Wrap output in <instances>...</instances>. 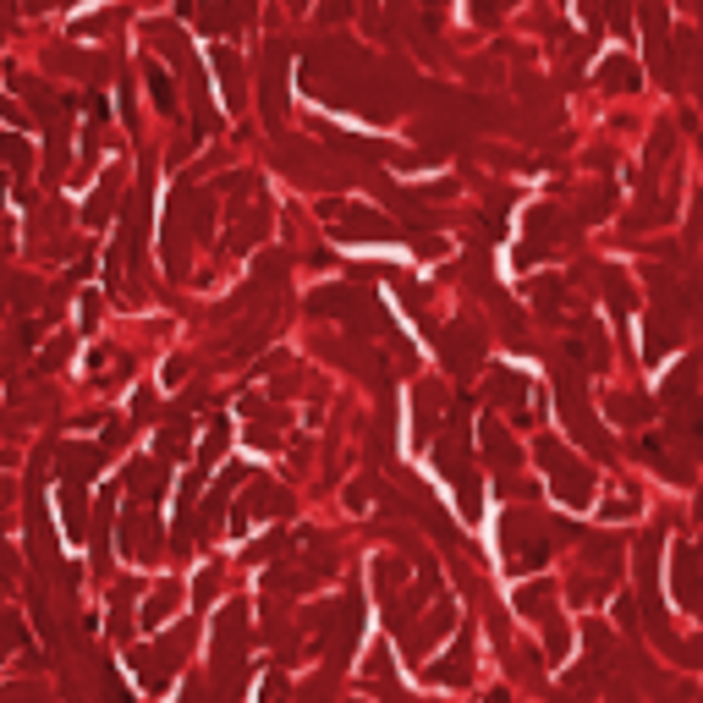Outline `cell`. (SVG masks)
Returning <instances> with one entry per match:
<instances>
[{"label":"cell","mask_w":703,"mask_h":703,"mask_svg":"<svg viewBox=\"0 0 703 703\" xmlns=\"http://www.w3.org/2000/svg\"><path fill=\"white\" fill-rule=\"evenodd\" d=\"M319 215L330 220V231L341 237V242H385V237H396V226L380 215V209H369V204H319Z\"/></svg>","instance_id":"obj_1"},{"label":"cell","mask_w":703,"mask_h":703,"mask_svg":"<svg viewBox=\"0 0 703 703\" xmlns=\"http://www.w3.org/2000/svg\"><path fill=\"white\" fill-rule=\"evenodd\" d=\"M539 462L555 473V495H561L566 506H588V500H593V473H588L577 457H566L555 439H539Z\"/></svg>","instance_id":"obj_2"},{"label":"cell","mask_w":703,"mask_h":703,"mask_svg":"<svg viewBox=\"0 0 703 703\" xmlns=\"http://www.w3.org/2000/svg\"><path fill=\"white\" fill-rule=\"evenodd\" d=\"M506 545H511V561H516V566H539V561L550 555V539L539 534V522L522 516V511L506 516Z\"/></svg>","instance_id":"obj_3"},{"label":"cell","mask_w":703,"mask_h":703,"mask_svg":"<svg viewBox=\"0 0 703 703\" xmlns=\"http://www.w3.org/2000/svg\"><path fill=\"white\" fill-rule=\"evenodd\" d=\"M561 237V220H555V204H539V209H527V237L516 247V264L527 270V264H539L550 253V242Z\"/></svg>","instance_id":"obj_4"},{"label":"cell","mask_w":703,"mask_h":703,"mask_svg":"<svg viewBox=\"0 0 703 703\" xmlns=\"http://www.w3.org/2000/svg\"><path fill=\"white\" fill-rule=\"evenodd\" d=\"M489 391H495V401H500V407H511V418H516V423L534 418V401H527L534 391H527V380H522V374H511V369H489Z\"/></svg>","instance_id":"obj_5"},{"label":"cell","mask_w":703,"mask_h":703,"mask_svg":"<svg viewBox=\"0 0 703 703\" xmlns=\"http://www.w3.org/2000/svg\"><path fill=\"white\" fill-rule=\"evenodd\" d=\"M264 116L281 122L286 116V50L276 44L270 61H264Z\"/></svg>","instance_id":"obj_6"},{"label":"cell","mask_w":703,"mask_h":703,"mask_svg":"<svg viewBox=\"0 0 703 703\" xmlns=\"http://www.w3.org/2000/svg\"><path fill=\"white\" fill-rule=\"evenodd\" d=\"M643 34H649V61L670 72V17H665V0H643Z\"/></svg>","instance_id":"obj_7"},{"label":"cell","mask_w":703,"mask_h":703,"mask_svg":"<svg viewBox=\"0 0 703 703\" xmlns=\"http://www.w3.org/2000/svg\"><path fill=\"white\" fill-rule=\"evenodd\" d=\"M638 82H643V72H638L627 55L599 61V88H610V94H638Z\"/></svg>","instance_id":"obj_8"},{"label":"cell","mask_w":703,"mask_h":703,"mask_svg":"<svg viewBox=\"0 0 703 703\" xmlns=\"http://www.w3.org/2000/svg\"><path fill=\"white\" fill-rule=\"evenodd\" d=\"M439 346H446V363L451 369H468L473 352H478V330L473 324H451V330H439Z\"/></svg>","instance_id":"obj_9"},{"label":"cell","mask_w":703,"mask_h":703,"mask_svg":"<svg viewBox=\"0 0 703 703\" xmlns=\"http://www.w3.org/2000/svg\"><path fill=\"white\" fill-rule=\"evenodd\" d=\"M215 72H220V88H226V105L231 111H242V61H237V50L231 44H215Z\"/></svg>","instance_id":"obj_10"},{"label":"cell","mask_w":703,"mask_h":703,"mask_svg":"<svg viewBox=\"0 0 703 703\" xmlns=\"http://www.w3.org/2000/svg\"><path fill=\"white\" fill-rule=\"evenodd\" d=\"M583 17H588L593 28L632 34V17H627V7H622V0H583Z\"/></svg>","instance_id":"obj_11"},{"label":"cell","mask_w":703,"mask_h":703,"mask_svg":"<svg viewBox=\"0 0 703 703\" xmlns=\"http://www.w3.org/2000/svg\"><path fill=\"white\" fill-rule=\"evenodd\" d=\"M116 193H122V170H105V182L94 188V199L82 209V226H105V215L116 209Z\"/></svg>","instance_id":"obj_12"},{"label":"cell","mask_w":703,"mask_h":703,"mask_svg":"<svg viewBox=\"0 0 703 703\" xmlns=\"http://www.w3.org/2000/svg\"><path fill=\"white\" fill-rule=\"evenodd\" d=\"M182 17H199L204 34H231L242 23V7H188L182 0Z\"/></svg>","instance_id":"obj_13"},{"label":"cell","mask_w":703,"mask_h":703,"mask_svg":"<svg viewBox=\"0 0 703 703\" xmlns=\"http://www.w3.org/2000/svg\"><path fill=\"white\" fill-rule=\"evenodd\" d=\"M484 457L495 462V468H516V446H511V439H506V429L500 423H484Z\"/></svg>","instance_id":"obj_14"},{"label":"cell","mask_w":703,"mask_h":703,"mask_svg":"<svg viewBox=\"0 0 703 703\" xmlns=\"http://www.w3.org/2000/svg\"><path fill=\"white\" fill-rule=\"evenodd\" d=\"M0 159H7L17 176H28V165H34V149H28V138L7 132V138H0Z\"/></svg>","instance_id":"obj_15"},{"label":"cell","mask_w":703,"mask_h":703,"mask_svg":"<svg viewBox=\"0 0 703 703\" xmlns=\"http://www.w3.org/2000/svg\"><path fill=\"white\" fill-rule=\"evenodd\" d=\"M434 412H439V385H418V439L434 434Z\"/></svg>","instance_id":"obj_16"},{"label":"cell","mask_w":703,"mask_h":703,"mask_svg":"<svg viewBox=\"0 0 703 703\" xmlns=\"http://www.w3.org/2000/svg\"><path fill=\"white\" fill-rule=\"evenodd\" d=\"M149 94H154V105H159L165 116H176V88H170V77H165L159 66H149Z\"/></svg>","instance_id":"obj_17"},{"label":"cell","mask_w":703,"mask_h":703,"mask_svg":"<svg viewBox=\"0 0 703 703\" xmlns=\"http://www.w3.org/2000/svg\"><path fill=\"white\" fill-rule=\"evenodd\" d=\"M670 346H676V324H660V319H654V324H649V352H643V358H649V363H660Z\"/></svg>","instance_id":"obj_18"},{"label":"cell","mask_w":703,"mask_h":703,"mask_svg":"<svg viewBox=\"0 0 703 703\" xmlns=\"http://www.w3.org/2000/svg\"><path fill=\"white\" fill-rule=\"evenodd\" d=\"M534 303H539L545 319H555L561 314V281H534Z\"/></svg>","instance_id":"obj_19"},{"label":"cell","mask_w":703,"mask_h":703,"mask_svg":"<svg viewBox=\"0 0 703 703\" xmlns=\"http://www.w3.org/2000/svg\"><path fill=\"white\" fill-rule=\"evenodd\" d=\"M116 23H122V12H100V17H88V23H77L72 34H77V39H100V34H111Z\"/></svg>","instance_id":"obj_20"},{"label":"cell","mask_w":703,"mask_h":703,"mask_svg":"<svg viewBox=\"0 0 703 703\" xmlns=\"http://www.w3.org/2000/svg\"><path fill=\"white\" fill-rule=\"evenodd\" d=\"M604 297H610L615 308H622V314L632 308V286H627L622 276H615V270H604Z\"/></svg>","instance_id":"obj_21"},{"label":"cell","mask_w":703,"mask_h":703,"mask_svg":"<svg viewBox=\"0 0 703 703\" xmlns=\"http://www.w3.org/2000/svg\"><path fill=\"white\" fill-rule=\"evenodd\" d=\"M527 615H550V588L545 583H534V588H522V599H516Z\"/></svg>","instance_id":"obj_22"},{"label":"cell","mask_w":703,"mask_h":703,"mask_svg":"<svg viewBox=\"0 0 703 703\" xmlns=\"http://www.w3.org/2000/svg\"><path fill=\"white\" fill-rule=\"evenodd\" d=\"M247 506H253V511H270V516H276V511H286V506H292V500H286V495H281V489H264V484H258V489H253V500H247Z\"/></svg>","instance_id":"obj_23"},{"label":"cell","mask_w":703,"mask_h":703,"mask_svg":"<svg viewBox=\"0 0 703 703\" xmlns=\"http://www.w3.org/2000/svg\"><path fill=\"white\" fill-rule=\"evenodd\" d=\"M610 418H622V423H643V418H649V401H638V396L610 401Z\"/></svg>","instance_id":"obj_24"},{"label":"cell","mask_w":703,"mask_h":703,"mask_svg":"<svg viewBox=\"0 0 703 703\" xmlns=\"http://www.w3.org/2000/svg\"><path fill=\"white\" fill-rule=\"evenodd\" d=\"M506 7H511V0H473L468 12H473V23H500V12H506Z\"/></svg>","instance_id":"obj_25"},{"label":"cell","mask_w":703,"mask_h":703,"mask_svg":"<svg viewBox=\"0 0 703 703\" xmlns=\"http://www.w3.org/2000/svg\"><path fill=\"white\" fill-rule=\"evenodd\" d=\"M670 143H676V138H670V127H660V138L649 143V176H654V170L665 165V154H670Z\"/></svg>","instance_id":"obj_26"},{"label":"cell","mask_w":703,"mask_h":703,"mask_svg":"<svg viewBox=\"0 0 703 703\" xmlns=\"http://www.w3.org/2000/svg\"><path fill=\"white\" fill-rule=\"evenodd\" d=\"M451 0H423V12H429V28H439V17H446Z\"/></svg>","instance_id":"obj_27"}]
</instances>
